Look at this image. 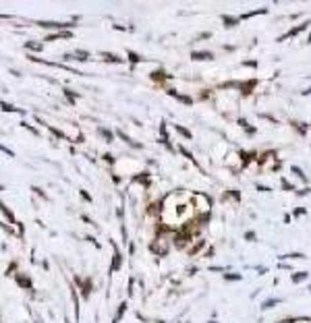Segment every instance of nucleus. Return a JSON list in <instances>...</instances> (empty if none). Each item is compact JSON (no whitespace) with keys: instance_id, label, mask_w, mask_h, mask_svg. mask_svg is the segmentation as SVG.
<instances>
[{"instance_id":"obj_1","label":"nucleus","mask_w":311,"mask_h":323,"mask_svg":"<svg viewBox=\"0 0 311 323\" xmlns=\"http://www.w3.org/2000/svg\"><path fill=\"white\" fill-rule=\"evenodd\" d=\"M191 58L193 60H206V58L209 60V58H212V54H209V52H193Z\"/></svg>"},{"instance_id":"obj_2","label":"nucleus","mask_w":311,"mask_h":323,"mask_svg":"<svg viewBox=\"0 0 311 323\" xmlns=\"http://www.w3.org/2000/svg\"><path fill=\"white\" fill-rule=\"evenodd\" d=\"M305 27H307V23H303V25H299V27H295V29H290V32H288V33H286L284 37H293V35H297L299 32H303V29H305ZM284 37H282V39H284Z\"/></svg>"},{"instance_id":"obj_3","label":"nucleus","mask_w":311,"mask_h":323,"mask_svg":"<svg viewBox=\"0 0 311 323\" xmlns=\"http://www.w3.org/2000/svg\"><path fill=\"white\" fill-rule=\"evenodd\" d=\"M224 19V25H235V23H239V19H233V17H222Z\"/></svg>"},{"instance_id":"obj_4","label":"nucleus","mask_w":311,"mask_h":323,"mask_svg":"<svg viewBox=\"0 0 311 323\" xmlns=\"http://www.w3.org/2000/svg\"><path fill=\"white\" fill-rule=\"evenodd\" d=\"M174 129H176V130H178V133H180V135H183V137H187V139H189V137H191V133H189V130H187V129H183V127H178V125H176Z\"/></svg>"},{"instance_id":"obj_5","label":"nucleus","mask_w":311,"mask_h":323,"mask_svg":"<svg viewBox=\"0 0 311 323\" xmlns=\"http://www.w3.org/2000/svg\"><path fill=\"white\" fill-rule=\"evenodd\" d=\"M307 278V274L303 271V274H295V278H293V282H301V280H305Z\"/></svg>"},{"instance_id":"obj_6","label":"nucleus","mask_w":311,"mask_h":323,"mask_svg":"<svg viewBox=\"0 0 311 323\" xmlns=\"http://www.w3.org/2000/svg\"><path fill=\"white\" fill-rule=\"evenodd\" d=\"M100 133H102V135H104V137H106L108 141H110V139H112V135H110V130H104V129H100Z\"/></svg>"},{"instance_id":"obj_7","label":"nucleus","mask_w":311,"mask_h":323,"mask_svg":"<svg viewBox=\"0 0 311 323\" xmlns=\"http://www.w3.org/2000/svg\"><path fill=\"white\" fill-rule=\"evenodd\" d=\"M303 214H307L305 209H301V207H299V209H295V216H303Z\"/></svg>"},{"instance_id":"obj_8","label":"nucleus","mask_w":311,"mask_h":323,"mask_svg":"<svg viewBox=\"0 0 311 323\" xmlns=\"http://www.w3.org/2000/svg\"><path fill=\"white\" fill-rule=\"evenodd\" d=\"M245 65H247V66H257V63H255V60H247Z\"/></svg>"},{"instance_id":"obj_9","label":"nucleus","mask_w":311,"mask_h":323,"mask_svg":"<svg viewBox=\"0 0 311 323\" xmlns=\"http://www.w3.org/2000/svg\"><path fill=\"white\" fill-rule=\"evenodd\" d=\"M228 280H241V276H235V274H230V276H226Z\"/></svg>"}]
</instances>
